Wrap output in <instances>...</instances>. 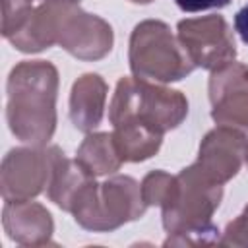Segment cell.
Here are the masks:
<instances>
[{"instance_id": "obj_10", "label": "cell", "mask_w": 248, "mask_h": 248, "mask_svg": "<svg viewBox=\"0 0 248 248\" xmlns=\"http://www.w3.org/2000/svg\"><path fill=\"white\" fill-rule=\"evenodd\" d=\"M246 134L231 126H217L209 130L200 141L196 163L211 180L225 184L238 174L246 163Z\"/></svg>"}, {"instance_id": "obj_21", "label": "cell", "mask_w": 248, "mask_h": 248, "mask_svg": "<svg viewBox=\"0 0 248 248\" xmlns=\"http://www.w3.org/2000/svg\"><path fill=\"white\" fill-rule=\"evenodd\" d=\"M182 12H203L213 8H225L231 0H174Z\"/></svg>"}, {"instance_id": "obj_23", "label": "cell", "mask_w": 248, "mask_h": 248, "mask_svg": "<svg viewBox=\"0 0 248 248\" xmlns=\"http://www.w3.org/2000/svg\"><path fill=\"white\" fill-rule=\"evenodd\" d=\"M132 4H151L153 0H130Z\"/></svg>"}, {"instance_id": "obj_17", "label": "cell", "mask_w": 248, "mask_h": 248, "mask_svg": "<svg viewBox=\"0 0 248 248\" xmlns=\"http://www.w3.org/2000/svg\"><path fill=\"white\" fill-rule=\"evenodd\" d=\"M35 0H2V37L10 39L27 21Z\"/></svg>"}, {"instance_id": "obj_18", "label": "cell", "mask_w": 248, "mask_h": 248, "mask_svg": "<svg viewBox=\"0 0 248 248\" xmlns=\"http://www.w3.org/2000/svg\"><path fill=\"white\" fill-rule=\"evenodd\" d=\"M172 182H174V174H169L161 169L147 172L141 180V196H143V202L147 203V207L149 205L161 207V203L165 202V198L170 192Z\"/></svg>"}, {"instance_id": "obj_2", "label": "cell", "mask_w": 248, "mask_h": 248, "mask_svg": "<svg viewBox=\"0 0 248 248\" xmlns=\"http://www.w3.org/2000/svg\"><path fill=\"white\" fill-rule=\"evenodd\" d=\"M188 116V99L182 91L165 83H153L140 78H120L108 105L110 124L140 120L159 132L178 128Z\"/></svg>"}, {"instance_id": "obj_22", "label": "cell", "mask_w": 248, "mask_h": 248, "mask_svg": "<svg viewBox=\"0 0 248 248\" xmlns=\"http://www.w3.org/2000/svg\"><path fill=\"white\" fill-rule=\"evenodd\" d=\"M234 31L238 33L242 43L248 45V4L236 12V16H234Z\"/></svg>"}, {"instance_id": "obj_4", "label": "cell", "mask_w": 248, "mask_h": 248, "mask_svg": "<svg viewBox=\"0 0 248 248\" xmlns=\"http://www.w3.org/2000/svg\"><path fill=\"white\" fill-rule=\"evenodd\" d=\"M128 62L134 78L153 83L180 81L196 70L178 35L161 19H143L134 27Z\"/></svg>"}, {"instance_id": "obj_24", "label": "cell", "mask_w": 248, "mask_h": 248, "mask_svg": "<svg viewBox=\"0 0 248 248\" xmlns=\"http://www.w3.org/2000/svg\"><path fill=\"white\" fill-rule=\"evenodd\" d=\"M246 167H248V155H246Z\"/></svg>"}, {"instance_id": "obj_15", "label": "cell", "mask_w": 248, "mask_h": 248, "mask_svg": "<svg viewBox=\"0 0 248 248\" xmlns=\"http://www.w3.org/2000/svg\"><path fill=\"white\" fill-rule=\"evenodd\" d=\"M95 176H91L76 159H68L62 153L60 159L56 161L52 178H50L48 188H46V196L62 211L72 213V207H74L76 200L79 198V194L83 192V188Z\"/></svg>"}, {"instance_id": "obj_3", "label": "cell", "mask_w": 248, "mask_h": 248, "mask_svg": "<svg viewBox=\"0 0 248 248\" xmlns=\"http://www.w3.org/2000/svg\"><path fill=\"white\" fill-rule=\"evenodd\" d=\"M145 209L141 184L128 174H114L101 184L93 178L76 200L72 215L85 231L110 232L141 219Z\"/></svg>"}, {"instance_id": "obj_7", "label": "cell", "mask_w": 248, "mask_h": 248, "mask_svg": "<svg viewBox=\"0 0 248 248\" xmlns=\"http://www.w3.org/2000/svg\"><path fill=\"white\" fill-rule=\"evenodd\" d=\"M176 35L196 68L211 72L236 58L234 35L219 14L180 19Z\"/></svg>"}, {"instance_id": "obj_16", "label": "cell", "mask_w": 248, "mask_h": 248, "mask_svg": "<svg viewBox=\"0 0 248 248\" xmlns=\"http://www.w3.org/2000/svg\"><path fill=\"white\" fill-rule=\"evenodd\" d=\"M76 161L91 176L112 174L124 163L116 151L112 134L108 132H89L76 151Z\"/></svg>"}, {"instance_id": "obj_13", "label": "cell", "mask_w": 248, "mask_h": 248, "mask_svg": "<svg viewBox=\"0 0 248 248\" xmlns=\"http://www.w3.org/2000/svg\"><path fill=\"white\" fill-rule=\"evenodd\" d=\"M107 93L108 85L99 74L87 72L74 81L70 91V120L76 130L89 134L101 124L105 116Z\"/></svg>"}, {"instance_id": "obj_6", "label": "cell", "mask_w": 248, "mask_h": 248, "mask_svg": "<svg viewBox=\"0 0 248 248\" xmlns=\"http://www.w3.org/2000/svg\"><path fill=\"white\" fill-rule=\"evenodd\" d=\"M64 151L58 145H27L10 149L0 165V194L4 202L33 200L46 192L56 161Z\"/></svg>"}, {"instance_id": "obj_11", "label": "cell", "mask_w": 248, "mask_h": 248, "mask_svg": "<svg viewBox=\"0 0 248 248\" xmlns=\"http://www.w3.org/2000/svg\"><path fill=\"white\" fill-rule=\"evenodd\" d=\"M2 225L10 240L21 246L52 244L54 221L50 211L39 202L21 200L6 202L2 209Z\"/></svg>"}, {"instance_id": "obj_8", "label": "cell", "mask_w": 248, "mask_h": 248, "mask_svg": "<svg viewBox=\"0 0 248 248\" xmlns=\"http://www.w3.org/2000/svg\"><path fill=\"white\" fill-rule=\"evenodd\" d=\"M56 45L78 60L95 62L112 50L114 33L101 16L81 10L79 0H68L58 25Z\"/></svg>"}, {"instance_id": "obj_14", "label": "cell", "mask_w": 248, "mask_h": 248, "mask_svg": "<svg viewBox=\"0 0 248 248\" xmlns=\"http://www.w3.org/2000/svg\"><path fill=\"white\" fill-rule=\"evenodd\" d=\"M163 132L140 122V120H124L114 124L112 140L118 155L124 163H141L151 159L163 143Z\"/></svg>"}, {"instance_id": "obj_12", "label": "cell", "mask_w": 248, "mask_h": 248, "mask_svg": "<svg viewBox=\"0 0 248 248\" xmlns=\"http://www.w3.org/2000/svg\"><path fill=\"white\" fill-rule=\"evenodd\" d=\"M66 4L68 0H41V4H35L33 12L29 14L21 29L8 39L10 45L27 54L41 52L56 45L58 25Z\"/></svg>"}, {"instance_id": "obj_1", "label": "cell", "mask_w": 248, "mask_h": 248, "mask_svg": "<svg viewBox=\"0 0 248 248\" xmlns=\"http://www.w3.org/2000/svg\"><path fill=\"white\" fill-rule=\"evenodd\" d=\"M58 70L46 60L17 62L6 81L10 132L27 145H46L56 130Z\"/></svg>"}, {"instance_id": "obj_19", "label": "cell", "mask_w": 248, "mask_h": 248, "mask_svg": "<svg viewBox=\"0 0 248 248\" xmlns=\"http://www.w3.org/2000/svg\"><path fill=\"white\" fill-rule=\"evenodd\" d=\"M219 229L213 223H209L207 227L186 232H169V236L163 240V246H211L219 244Z\"/></svg>"}, {"instance_id": "obj_9", "label": "cell", "mask_w": 248, "mask_h": 248, "mask_svg": "<svg viewBox=\"0 0 248 248\" xmlns=\"http://www.w3.org/2000/svg\"><path fill=\"white\" fill-rule=\"evenodd\" d=\"M207 93L213 122L248 134V66L232 60L211 70Z\"/></svg>"}, {"instance_id": "obj_5", "label": "cell", "mask_w": 248, "mask_h": 248, "mask_svg": "<svg viewBox=\"0 0 248 248\" xmlns=\"http://www.w3.org/2000/svg\"><path fill=\"white\" fill-rule=\"evenodd\" d=\"M223 184L211 180L198 163L174 174L169 196L161 203L163 229L167 232H186L207 227L221 205Z\"/></svg>"}, {"instance_id": "obj_20", "label": "cell", "mask_w": 248, "mask_h": 248, "mask_svg": "<svg viewBox=\"0 0 248 248\" xmlns=\"http://www.w3.org/2000/svg\"><path fill=\"white\" fill-rule=\"evenodd\" d=\"M219 244L221 246H242V248H248V203L242 209V213L227 225V229L221 234Z\"/></svg>"}]
</instances>
